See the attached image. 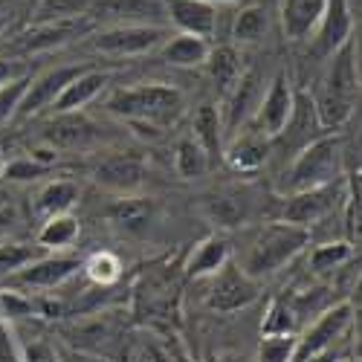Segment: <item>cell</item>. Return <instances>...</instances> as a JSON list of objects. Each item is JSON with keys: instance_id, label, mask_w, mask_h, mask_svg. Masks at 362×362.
<instances>
[{"instance_id": "60d3db41", "label": "cell", "mask_w": 362, "mask_h": 362, "mask_svg": "<svg viewBox=\"0 0 362 362\" xmlns=\"http://www.w3.org/2000/svg\"><path fill=\"white\" fill-rule=\"evenodd\" d=\"M0 362H21V356H18V351H15V345H12L4 325H0Z\"/></svg>"}, {"instance_id": "e575fe53", "label": "cell", "mask_w": 362, "mask_h": 362, "mask_svg": "<svg viewBox=\"0 0 362 362\" xmlns=\"http://www.w3.org/2000/svg\"><path fill=\"white\" fill-rule=\"evenodd\" d=\"M84 269H87V276L93 279L96 284L107 287V284L119 281V276H122V261H119L113 252H96V255L87 258Z\"/></svg>"}, {"instance_id": "5bb4252c", "label": "cell", "mask_w": 362, "mask_h": 362, "mask_svg": "<svg viewBox=\"0 0 362 362\" xmlns=\"http://www.w3.org/2000/svg\"><path fill=\"white\" fill-rule=\"evenodd\" d=\"M334 197H337V186H322V189H310V192H296L290 194L287 206H284V221L296 223V226H310L316 221H322L330 209H334Z\"/></svg>"}, {"instance_id": "6da1fadb", "label": "cell", "mask_w": 362, "mask_h": 362, "mask_svg": "<svg viewBox=\"0 0 362 362\" xmlns=\"http://www.w3.org/2000/svg\"><path fill=\"white\" fill-rule=\"evenodd\" d=\"M107 110L128 119V122L168 125L183 113V93L168 84L128 87V90H116L107 99Z\"/></svg>"}, {"instance_id": "8fae6325", "label": "cell", "mask_w": 362, "mask_h": 362, "mask_svg": "<svg viewBox=\"0 0 362 362\" xmlns=\"http://www.w3.org/2000/svg\"><path fill=\"white\" fill-rule=\"evenodd\" d=\"M93 180L107 189V192H116V194H134L142 180H145V163L139 157H131V154H113V157H105L96 171H93Z\"/></svg>"}, {"instance_id": "e0dca14e", "label": "cell", "mask_w": 362, "mask_h": 362, "mask_svg": "<svg viewBox=\"0 0 362 362\" xmlns=\"http://www.w3.org/2000/svg\"><path fill=\"white\" fill-rule=\"evenodd\" d=\"M107 84V73L102 70H81L62 93H58V99L52 102V110L55 113H76L78 107L90 105L99 93H102V87Z\"/></svg>"}, {"instance_id": "836d02e7", "label": "cell", "mask_w": 362, "mask_h": 362, "mask_svg": "<svg viewBox=\"0 0 362 362\" xmlns=\"http://www.w3.org/2000/svg\"><path fill=\"white\" fill-rule=\"evenodd\" d=\"M354 255V244L351 240H337V244H325V247H316L313 255H310V267L313 273H330V269L342 267L348 258Z\"/></svg>"}, {"instance_id": "cb8c5ba5", "label": "cell", "mask_w": 362, "mask_h": 362, "mask_svg": "<svg viewBox=\"0 0 362 362\" xmlns=\"http://www.w3.org/2000/svg\"><path fill=\"white\" fill-rule=\"evenodd\" d=\"M78 235H81L78 218H73L70 212L52 215V218H44V226L38 232V247L41 250H67L78 240Z\"/></svg>"}, {"instance_id": "277c9868", "label": "cell", "mask_w": 362, "mask_h": 362, "mask_svg": "<svg viewBox=\"0 0 362 362\" xmlns=\"http://www.w3.org/2000/svg\"><path fill=\"white\" fill-rule=\"evenodd\" d=\"M255 301H258V281L244 273V267H238L232 261H226L215 273L212 290L206 296L209 310L215 313H238L255 305Z\"/></svg>"}, {"instance_id": "ba28073f", "label": "cell", "mask_w": 362, "mask_h": 362, "mask_svg": "<svg viewBox=\"0 0 362 362\" xmlns=\"http://www.w3.org/2000/svg\"><path fill=\"white\" fill-rule=\"evenodd\" d=\"M293 110H296V93H293L287 76L279 73L273 78V84H269L267 96L255 107V131L267 139L281 136L293 119Z\"/></svg>"}, {"instance_id": "30bf717a", "label": "cell", "mask_w": 362, "mask_h": 362, "mask_svg": "<svg viewBox=\"0 0 362 362\" xmlns=\"http://www.w3.org/2000/svg\"><path fill=\"white\" fill-rule=\"evenodd\" d=\"M351 29H354V18L348 0H327L316 26V55L330 58L339 47L351 41Z\"/></svg>"}, {"instance_id": "7c38bea8", "label": "cell", "mask_w": 362, "mask_h": 362, "mask_svg": "<svg viewBox=\"0 0 362 362\" xmlns=\"http://www.w3.org/2000/svg\"><path fill=\"white\" fill-rule=\"evenodd\" d=\"M81 269L78 258H67V255H41L33 264H26L18 276H12L21 287H58L67 279H73Z\"/></svg>"}, {"instance_id": "d590c367", "label": "cell", "mask_w": 362, "mask_h": 362, "mask_svg": "<svg viewBox=\"0 0 362 362\" xmlns=\"http://www.w3.org/2000/svg\"><path fill=\"white\" fill-rule=\"evenodd\" d=\"M29 81H33V78L23 73V76H18V78H12L6 84H0V125L9 122V119L18 113V105H21L23 93H26Z\"/></svg>"}, {"instance_id": "1f68e13d", "label": "cell", "mask_w": 362, "mask_h": 362, "mask_svg": "<svg viewBox=\"0 0 362 362\" xmlns=\"http://www.w3.org/2000/svg\"><path fill=\"white\" fill-rule=\"evenodd\" d=\"M87 12V0H38L33 12V23H49V21H67Z\"/></svg>"}, {"instance_id": "ee69618b", "label": "cell", "mask_w": 362, "mask_h": 362, "mask_svg": "<svg viewBox=\"0 0 362 362\" xmlns=\"http://www.w3.org/2000/svg\"><path fill=\"white\" fill-rule=\"evenodd\" d=\"M203 4H212V6H223V4H238V0H203Z\"/></svg>"}, {"instance_id": "484cf974", "label": "cell", "mask_w": 362, "mask_h": 362, "mask_svg": "<svg viewBox=\"0 0 362 362\" xmlns=\"http://www.w3.org/2000/svg\"><path fill=\"white\" fill-rule=\"evenodd\" d=\"M194 142L206 151V157H221V131H223V122H221V113L215 105H203L197 113H194Z\"/></svg>"}, {"instance_id": "8992f818", "label": "cell", "mask_w": 362, "mask_h": 362, "mask_svg": "<svg viewBox=\"0 0 362 362\" xmlns=\"http://www.w3.org/2000/svg\"><path fill=\"white\" fill-rule=\"evenodd\" d=\"M351 319H354V308L348 305V301L322 310V316L305 330V334H301V339H296L293 362H305L310 356H319V354L330 351L334 342L345 334V327L351 325Z\"/></svg>"}, {"instance_id": "5b68a950", "label": "cell", "mask_w": 362, "mask_h": 362, "mask_svg": "<svg viewBox=\"0 0 362 362\" xmlns=\"http://www.w3.org/2000/svg\"><path fill=\"white\" fill-rule=\"evenodd\" d=\"M168 41V33L163 26H151V23H116L110 29L93 38V47L105 55H142L151 52Z\"/></svg>"}, {"instance_id": "4dcf8cb0", "label": "cell", "mask_w": 362, "mask_h": 362, "mask_svg": "<svg viewBox=\"0 0 362 362\" xmlns=\"http://www.w3.org/2000/svg\"><path fill=\"white\" fill-rule=\"evenodd\" d=\"M206 209L221 226H238L247 218V200L235 194H215L212 200H206Z\"/></svg>"}, {"instance_id": "4316f807", "label": "cell", "mask_w": 362, "mask_h": 362, "mask_svg": "<svg viewBox=\"0 0 362 362\" xmlns=\"http://www.w3.org/2000/svg\"><path fill=\"white\" fill-rule=\"evenodd\" d=\"M209 163H212V160L206 157V151L192 136L177 142V148H174V168H177V174L183 177V180L203 177L209 171Z\"/></svg>"}, {"instance_id": "7bdbcfd3", "label": "cell", "mask_w": 362, "mask_h": 362, "mask_svg": "<svg viewBox=\"0 0 362 362\" xmlns=\"http://www.w3.org/2000/svg\"><path fill=\"white\" fill-rule=\"evenodd\" d=\"M4 209H9V194L0 189V212H4Z\"/></svg>"}, {"instance_id": "603a6c76", "label": "cell", "mask_w": 362, "mask_h": 362, "mask_svg": "<svg viewBox=\"0 0 362 362\" xmlns=\"http://www.w3.org/2000/svg\"><path fill=\"white\" fill-rule=\"evenodd\" d=\"M206 67H209V76H212V81L218 84V90L223 96H229L235 90V84L240 81V76H244L240 55H238L235 47H215V49H209Z\"/></svg>"}, {"instance_id": "3957f363", "label": "cell", "mask_w": 362, "mask_h": 362, "mask_svg": "<svg viewBox=\"0 0 362 362\" xmlns=\"http://www.w3.org/2000/svg\"><path fill=\"white\" fill-rule=\"evenodd\" d=\"M339 151H342L339 136L325 134V136L310 139L296 154V160H293L287 189L296 194V192H310V189H322V186H334V180L339 174V157H342Z\"/></svg>"}, {"instance_id": "b9f144b4", "label": "cell", "mask_w": 362, "mask_h": 362, "mask_svg": "<svg viewBox=\"0 0 362 362\" xmlns=\"http://www.w3.org/2000/svg\"><path fill=\"white\" fill-rule=\"evenodd\" d=\"M23 76V67L18 62H6V58H0V84H6L12 78Z\"/></svg>"}, {"instance_id": "d6986e66", "label": "cell", "mask_w": 362, "mask_h": 362, "mask_svg": "<svg viewBox=\"0 0 362 362\" xmlns=\"http://www.w3.org/2000/svg\"><path fill=\"white\" fill-rule=\"evenodd\" d=\"M330 58H334V64H330V73H327L322 90H325V93H334V96L356 102L359 84H356V67H354V41L339 47Z\"/></svg>"}, {"instance_id": "f1b7e54d", "label": "cell", "mask_w": 362, "mask_h": 362, "mask_svg": "<svg viewBox=\"0 0 362 362\" xmlns=\"http://www.w3.org/2000/svg\"><path fill=\"white\" fill-rule=\"evenodd\" d=\"M47 250L41 247H29V244H0V281H9L18 276L26 264H33L41 258Z\"/></svg>"}, {"instance_id": "7a4b0ae2", "label": "cell", "mask_w": 362, "mask_h": 362, "mask_svg": "<svg viewBox=\"0 0 362 362\" xmlns=\"http://www.w3.org/2000/svg\"><path fill=\"white\" fill-rule=\"evenodd\" d=\"M308 244H310V232L305 226H296L287 221L269 223L255 235L247 264H244V273L252 279L276 273V269H281L287 261H293Z\"/></svg>"}, {"instance_id": "f6af8a7d", "label": "cell", "mask_w": 362, "mask_h": 362, "mask_svg": "<svg viewBox=\"0 0 362 362\" xmlns=\"http://www.w3.org/2000/svg\"><path fill=\"white\" fill-rule=\"evenodd\" d=\"M4 29H6V18H0V38H4Z\"/></svg>"}, {"instance_id": "7402d4cb", "label": "cell", "mask_w": 362, "mask_h": 362, "mask_svg": "<svg viewBox=\"0 0 362 362\" xmlns=\"http://www.w3.org/2000/svg\"><path fill=\"white\" fill-rule=\"evenodd\" d=\"M209 49L212 47H209L206 38L180 33V35L168 38L160 52H163V62L171 64V67H197V64H206Z\"/></svg>"}, {"instance_id": "d6a6232c", "label": "cell", "mask_w": 362, "mask_h": 362, "mask_svg": "<svg viewBox=\"0 0 362 362\" xmlns=\"http://www.w3.org/2000/svg\"><path fill=\"white\" fill-rule=\"evenodd\" d=\"M110 218H113L116 223L128 226V229H136V226H142V223L151 218V203L125 194V197H119V200L110 206Z\"/></svg>"}, {"instance_id": "44dd1931", "label": "cell", "mask_w": 362, "mask_h": 362, "mask_svg": "<svg viewBox=\"0 0 362 362\" xmlns=\"http://www.w3.org/2000/svg\"><path fill=\"white\" fill-rule=\"evenodd\" d=\"M267 154H269L267 136H261L258 131H250V134L238 136V139L229 145L226 163H229L235 171H258V168L267 163Z\"/></svg>"}, {"instance_id": "ab89813d", "label": "cell", "mask_w": 362, "mask_h": 362, "mask_svg": "<svg viewBox=\"0 0 362 362\" xmlns=\"http://www.w3.org/2000/svg\"><path fill=\"white\" fill-rule=\"evenodd\" d=\"M0 313L4 316H26L33 313V301L21 293H0Z\"/></svg>"}, {"instance_id": "4fadbf2b", "label": "cell", "mask_w": 362, "mask_h": 362, "mask_svg": "<svg viewBox=\"0 0 362 362\" xmlns=\"http://www.w3.org/2000/svg\"><path fill=\"white\" fill-rule=\"evenodd\" d=\"M165 15L180 33H186V35H197V38L215 35L218 12L212 4H203V0H168Z\"/></svg>"}, {"instance_id": "74e56055", "label": "cell", "mask_w": 362, "mask_h": 362, "mask_svg": "<svg viewBox=\"0 0 362 362\" xmlns=\"http://www.w3.org/2000/svg\"><path fill=\"white\" fill-rule=\"evenodd\" d=\"M0 174H4L6 180H35V177L47 174V165H41V163H35L33 157H29V160H15V163L4 165Z\"/></svg>"}, {"instance_id": "2e32d148", "label": "cell", "mask_w": 362, "mask_h": 362, "mask_svg": "<svg viewBox=\"0 0 362 362\" xmlns=\"http://www.w3.org/2000/svg\"><path fill=\"white\" fill-rule=\"evenodd\" d=\"M327 0H284L281 4V26L287 41H305L316 33L319 18Z\"/></svg>"}, {"instance_id": "9c48e42d", "label": "cell", "mask_w": 362, "mask_h": 362, "mask_svg": "<svg viewBox=\"0 0 362 362\" xmlns=\"http://www.w3.org/2000/svg\"><path fill=\"white\" fill-rule=\"evenodd\" d=\"M81 70H87V67L67 64V67H52V70L41 73L38 78H33V81H29V87H26L23 99H21V105H18V113H21V116H33V113H38V110H44V107H52V102L58 99V93H62V90H64Z\"/></svg>"}, {"instance_id": "8d00e7d4", "label": "cell", "mask_w": 362, "mask_h": 362, "mask_svg": "<svg viewBox=\"0 0 362 362\" xmlns=\"http://www.w3.org/2000/svg\"><path fill=\"white\" fill-rule=\"evenodd\" d=\"M293 337H261L258 359L255 362H293Z\"/></svg>"}, {"instance_id": "bcb514c9", "label": "cell", "mask_w": 362, "mask_h": 362, "mask_svg": "<svg viewBox=\"0 0 362 362\" xmlns=\"http://www.w3.org/2000/svg\"><path fill=\"white\" fill-rule=\"evenodd\" d=\"M4 165H6V163H4V157H0V171H4Z\"/></svg>"}, {"instance_id": "f35d334b", "label": "cell", "mask_w": 362, "mask_h": 362, "mask_svg": "<svg viewBox=\"0 0 362 362\" xmlns=\"http://www.w3.org/2000/svg\"><path fill=\"white\" fill-rule=\"evenodd\" d=\"M21 362H62L55 354V348L44 339H29L21 348Z\"/></svg>"}, {"instance_id": "d4e9b609", "label": "cell", "mask_w": 362, "mask_h": 362, "mask_svg": "<svg viewBox=\"0 0 362 362\" xmlns=\"http://www.w3.org/2000/svg\"><path fill=\"white\" fill-rule=\"evenodd\" d=\"M229 261V244L223 238L212 235V238H206L203 244L194 250V255L189 258L186 269H189V276L200 279V276H215L218 269Z\"/></svg>"}, {"instance_id": "ac0fdd59", "label": "cell", "mask_w": 362, "mask_h": 362, "mask_svg": "<svg viewBox=\"0 0 362 362\" xmlns=\"http://www.w3.org/2000/svg\"><path fill=\"white\" fill-rule=\"evenodd\" d=\"M96 125L84 119L81 113H58L55 122L47 125L44 131V139L52 145V148H81L87 142L96 139Z\"/></svg>"}, {"instance_id": "f546056e", "label": "cell", "mask_w": 362, "mask_h": 362, "mask_svg": "<svg viewBox=\"0 0 362 362\" xmlns=\"http://www.w3.org/2000/svg\"><path fill=\"white\" fill-rule=\"evenodd\" d=\"M269 29V21H267V9L264 6H247L240 9L238 18H235V41L240 44H258Z\"/></svg>"}, {"instance_id": "83f0119b", "label": "cell", "mask_w": 362, "mask_h": 362, "mask_svg": "<svg viewBox=\"0 0 362 362\" xmlns=\"http://www.w3.org/2000/svg\"><path fill=\"white\" fill-rule=\"evenodd\" d=\"M296 325H298V316L290 305V298H273L261 325V337H293Z\"/></svg>"}, {"instance_id": "52a82bcc", "label": "cell", "mask_w": 362, "mask_h": 362, "mask_svg": "<svg viewBox=\"0 0 362 362\" xmlns=\"http://www.w3.org/2000/svg\"><path fill=\"white\" fill-rule=\"evenodd\" d=\"M93 29V18L90 15H78V18H67V21H49V23H33L12 41V49L21 55H33V52H44L52 47H62L73 38H81Z\"/></svg>"}, {"instance_id": "9a60e30c", "label": "cell", "mask_w": 362, "mask_h": 362, "mask_svg": "<svg viewBox=\"0 0 362 362\" xmlns=\"http://www.w3.org/2000/svg\"><path fill=\"white\" fill-rule=\"evenodd\" d=\"M93 12L102 18H116L122 23L160 26V21H168L163 0H96Z\"/></svg>"}, {"instance_id": "ffe728a7", "label": "cell", "mask_w": 362, "mask_h": 362, "mask_svg": "<svg viewBox=\"0 0 362 362\" xmlns=\"http://www.w3.org/2000/svg\"><path fill=\"white\" fill-rule=\"evenodd\" d=\"M76 203H78V186L73 180H49L35 194V212L41 218H52L70 212Z\"/></svg>"}]
</instances>
